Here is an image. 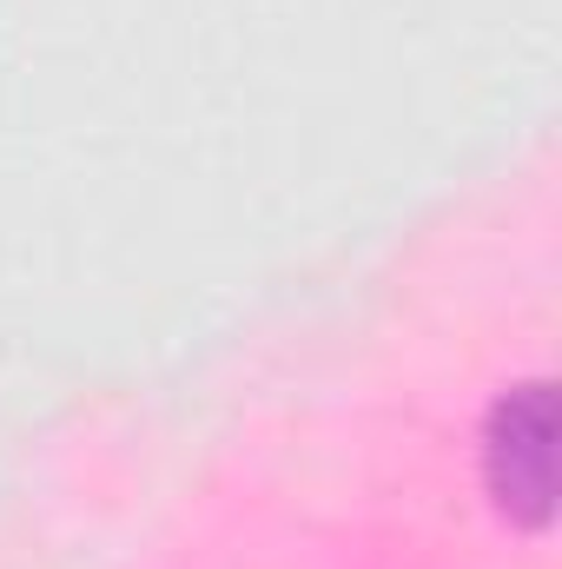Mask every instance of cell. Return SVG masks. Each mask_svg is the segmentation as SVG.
Here are the masks:
<instances>
[{"label": "cell", "mask_w": 562, "mask_h": 569, "mask_svg": "<svg viewBox=\"0 0 562 569\" xmlns=\"http://www.w3.org/2000/svg\"><path fill=\"white\" fill-rule=\"evenodd\" d=\"M476 470L490 510L510 530L543 537L556 523V378L536 371L490 398L476 430Z\"/></svg>", "instance_id": "6da1fadb"}]
</instances>
